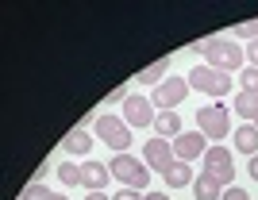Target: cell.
Listing matches in <instances>:
<instances>
[{"label": "cell", "mask_w": 258, "mask_h": 200, "mask_svg": "<svg viewBox=\"0 0 258 200\" xmlns=\"http://www.w3.org/2000/svg\"><path fill=\"white\" fill-rule=\"evenodd\" d=\"M201 58H205V65H212L220 74H235L243 65V50L231 39H205L201 42Z\"/></svg>", "instance_id": "cell-1"}, {"label": "cell", "mask_w": 258, "mask_h": 200, "mask_svg": "<svg viewBox=\"0 0 258 200\" xmlns=\"http://www.w3.org/2000/svg\"><path fill=\"white\" fill-rule=\"evenodd\" d=\"M108 169H112V177H116L123 189L143 192V185H151V166L139 162L135 154H116V158L108 162Z\"/></svg>", "instance_id": "cell-2"}, {"label": "cell", "mask_w": 258, "mask_h": 200, "mask_svg": "<svg viewBox=\"0 0 258 200\" xmlns=\"http://www.w3.org/2000/svg\"><path fill=\"white\" fill-rule=\"evenodd\" d=\"M205 177H212L220 189H231V185H235V162H231V150L227 147H208Z\"/></svg>", "instance_id": "cell-3"}, {"label": "cell", "mask_w": 258, "mask_h": 200, "mask_svg": "<svg viewBox=\"0 0 258 200\" xmlns=\"http://www.w3.org/2000/svg\"><path fill=\"white\" fill-rule=\"evenodd\" d=\"M197 131L205 139H227V131H231V112H227L224 104L197 108Z\"/></svg>", "instance_id": "cell-4"}, {"label": "cell", "mask_w": 258, "mask_h": 200, "mask_svg": "<svg viewBox=\"0 0 258 200\" xmlns=\"http://www.w3.org/2000/svg\"><path fill=\"white\" fill-rule=\"evenodd\" d=\"M185 81H189V89H201V93H208V96H227L231 93V74H220L212 65H193V74L185 77Z\"/></svg>", "instance_id": "cell-5"}, {"label": "cell", "mask_w": 258, "mask_h": 200, "mask_svg": "<svg viewBox=\"0 0 258 200\" xmlns=\"http://www.w3.org/2000/svg\"><path fill=\"white\" fill-rule=\"evenodd\" d=\"M93 127H97V135L104 139V143L116 150V154H123V150L131 147V127H127V119H116L112 112H108V116H100Z\"/></svg>", "instance_id": "cell-6"}, {"label": "cell", "mask_w": 258, "mask_h": 200, "mask_svg": "<svg viewBox=\"0 0 258 200\" xmlns=\"http://www.w3.org/2000/svg\"><path fill=\"white\" fill-rule=\"evenodd\" d=\"M185 96H189V81H185V77H170V81H162L158 89H154L151 104H158L162 112H173Z\"/></svg>", "instance_id": "cell-7"}, {"label": "cell", "mask_w": 258, "mask_h": 200, "mask_svg": "<svg viewBox=\"0 0 258 200\" xmlns=\"http://www.w3.org/2000/svg\"><path fill=\"white\" fill-rule=\"evenodd\" d=\"M123 119H127V127H154V104L147 100V96L131 93L127 100H123Z\"/></svg>", "instance_id": "cell-8"}, {"label": "cell", "mask_w": 258, "mask_h": 200, "mask_svg": "<svg viewBox=\"0 0 258 200\" xmlns=\"http://www.w3.org/2000/svg\"><path fill=\"white\" fill-rule=\"evenodd\" d=\"M173 154H177V162H193L201 154H208V139L201 131H181L173 139Z\"/></svg>", "instance_id": "cell-9"}, {"label": "cell", "mask_w": 258, "mask_h": 200, "mask_svg": "<svg viewBox=\"0 0 258 200\" xmlns=\"http://www.w3.org/2000/svg\"><path fill=\"white\" fill-rule=\"evenodd\" d=\"M143 158H147V166H151V169H162V173H166V169L177 162V158H173L170 139H151V143L143 147Z\"/></svg>", "instance_id": "cell-10"}, {"label": "cell", "mask_w": 258, "mask_h": 200, "mask_svg": "<svg viewBox=\"0 0 258 200\" xmlns=\"http://www.w3.org/2000/svg\"><path fill=\"white\" fill-rule=\"evenodd\" d=\"M108 173L112 169L104 166V162H81V185H85L89 192H100L108 185Z\"/></svg>", "instance_id": "cell-11"}, {"label": "cell", "mask_w": 258, "mask_h": 200, "mask_svg": "<svg viewBox=\"0 0 258 200\" xmlns=\"http://www.w3.org/2000/svg\"><path fill=\"white\" fill-rule=\"evenodd\" d=\"M231 143H235V150H239V154H250V158H254V154H258V127H254V123L235 127Z\"/></svg>", "instance_id": "cell-12"}, {"label": "cell", "mask_w": 258, "mask_h": 200, "mask_svg": "<svg viewBox=\"0 0 258 200\" xmlns=\"http://www.w3.org/2000/svg\"><path fill=\"white\" fill-rule=\"evenodd\" d=\"M162 181L170 185V189H181V185H193V169H189V162H173L166 173H162Z\"/></svg>", "instance_id": "cell-13"}, {"label": "cell", "mask_w": 258, "mask_h": 200, "mask_svg": "<svg viewBox=\"0 0 258 200\" xmlns=\"http://www.w3.org/2000/svg\"><path fill=\"white\" fill-rule=\"evenodd\" d=\"M154 127H158V139H177L181 135V116L177 112H158Z\"/></svg>", "instance_id": "cell-14"}, {"label": "cell", "mask_w": 258, "mask_h": 200, "mask_svg": "<svg viewBox=\"0 0 258 200\" xmlns=\"http://www.w3.org/2000/svg\"><path fill=\"white\" fill-rule=\"evenodd\" d=\"M231 108H235V116L250 119V123H254V119H258V96H254V93H235V100H231Z\"/></svg>", "instance_id": "cell-15"}, {"label": "cell", "mask_w": 258, "mask_h": 200, "mask_svg": "<svg viewBox=\"0 0 258 200\" xmlns=\"http://www.w3.org/2000/svg\"><path fill=\"white\" fill-rule=\"evenodd\" d=\"M62 147H66V154H89V150H93V135L77 127V131H70V135H66Z\"/></svg>", "instance_id": "cell-16"}, {"label": "cell", "mask_w": 258, "mask_h": 200, "mask_svg": "<svg viewBox=\"0 0 258 200\" xmlns=\"http://www.w3.org/2000/svg\"><path fill=\"white\" fill-rule=\"evenodd\" d=\"M193 196H197V200H220V196H224V189H220L212 177H205V173H201V181H193Z\"/></svg>", "instance_id": "cell-17"}, {"label": "cell", "mask_w": 258, "mask_h": 200, "mask_svg": "<svg viewBox=\"0 0 258 200\" xmlns=\"http://www.w3.org/2000/svg\"><path fill=\"white\" fill-rule=\"evenodd\" d=\"M166 70H170V58H158L154 65H147V70L139 74V81L143 85H162V74H166Z\"/></svg>", "instance_id": "cell-18"}, {"label": "cell", "mask_w": 258, "mask_h": 200, "mask_svg": "<svg viewBox=\"0 0 258 200\" xmlns=\"http://www.w3.org/2000/svg\"><path fill=\"white\" fill-rule=\"evenodd\" d=\"M58 181H62V185H81V166L62 162V166H58Z\"/></svg>", "instance_id": "cell-19"}, {"label": "cell", "mask_w": 258, "mask_h": 200, "mask_svg": "<svg viewBox=\"0 0 258 200\" xmlns=\"http://www.w3.org/2000/svg\"><path fill=\"white\" fill-rule=\"evenodd\" d=\"M23 200H66L62 192H46L43 185H27L23 189Z\"/></svg>", "instance_id": "cell-20"}, {"label": "cell", "mask_w": 258, "mask_h": 200, "mask_svg": "<svg viewBox=\"0 0 258 200\" xmlns=\"http://www.w3.org/2000/svg\"><path fill=\"white\" fill-rule=\"evenodd\" d=\"M243 93L258 96V65H247V70H243Z\"/></svg>", "instance_id": "cell-21"}, {"label": "cell", "mask_w": 258, "mask_h": 200, "mask_svg": "<svg viewBox=\"0 0 258 200\" xmlns=\"http://www.w3.org/2000/svg\"><path fill=\"white\" fill-rule=\"evenodd\" d=\"M235 35H243V39L258 42V20H250V23H239V27H235Z\"/></svg>", "instance_id": "cell-22"}, {"label": "cell", "mask_w": 258, "mask_h": 200, "mask_svg": "<svg viewBox=\"0 0 258 200\" xmlns=\"http://www.w3.org/2000/svg\"><path fill=\"white\" fill-rule=\"evenodd\" d=\"M220 200H250V196L239 189V185H231V189H224V196H220Z\"/></svg>", "instance_id": "cell-23"}, {"label": "cell", "mask_w": 258, "mask_h": 200, "mask_svg": "<svg viewBox=\"0 0 258 200\" xmlns=\"http://www.w3.org/2000/svg\"><path fill=\"white\" fill-rule=\"evenodd\" d=\"M112 200H143V192H135V189H119Z\"/></svg>", "instance_id": "cell-24"}, {"label": "cell", "mask_w": 258, "mask_h": 200, "mask_svg": "<svg viewBox=\"0 0 258 200\" xmlns=\"http://www.w3.org/2000/svg\"><path fill=\"white\" fill-rule=\"evenodd\" d=\"M247 62L258 65V42H250V46H247Z\"/></svg>", "instance_id": "cell-25"}, {"label": "cell", "mask_w": 258, "mask_h": 200, "mask_svg": "<svg viewBox=\"0 0 258 200\" xmlns=\"http://www.w3.org/2000/svg\"><path fill=\"white\" fill-rule=\"evenodd\" d=\"M143 200H170L166 192H143Z\"/></svg>", "instance_id": "cell-26"}, {"label": "cell", "mask_w": 258, "mask_h": 200, "mask_svg": "<svg viewBox=\"0 0 258 200\" xmlns=\"http://www.w3.org/2000/svg\"><path fill=\"white\" fill-rule=\"evenodd\" d=\"M250 177L258 181V154H254V158H250Z\"/></svg>", "instance_id": "cell-27"}, {"label": "cell", "mask_w": 258, "mask_h": 200, "mask_svg": "<svg viewBox=\"0 0 258 200\" xmlns=\"http://www.w3.org/2000/svg\"><path fill=\"white\" fill-rule=\"evenodd\" d=\"M85 200H108V196H104V192H89Z\"/></svg>", "instance_id": "cell-28"}, {"label": "cell", "mask_w": 258, "mask_h": 200, "mask_svg": "<svg viewBox=\"0 0 258 200\" xmlns=\"http://www.w3.org/2000/svg\"><path fill=\"white\" fill-rule=\"evenodd\" d=\"M254 127H258V119H254Z\"/></svg>", "instance_id": "cell-29"}]
</instances>
